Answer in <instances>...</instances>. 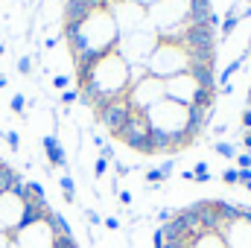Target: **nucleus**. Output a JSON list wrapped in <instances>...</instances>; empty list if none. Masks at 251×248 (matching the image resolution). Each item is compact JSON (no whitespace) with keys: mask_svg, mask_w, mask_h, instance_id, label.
Returning a JSON list of instances; mask_svg holds the SVG:
<instances>
[{"mask_svg":"<svg viewBox=\"0 0 251 248\" xmlns=\"http://www.w3.org/2000/svg\"><path fill=\"white\" fill-rule=\"evenodd\" d=\"M152 248H251V204L204 198L173 210Z\"/></svg>","mask_w":251,"mask_h":248,"instance_id":"obj_1","label":"nucleus"},{"mask_svg":"<svg viewBox=\"0 0 251 248\" xmlns=\"http://www.w3.org/2000/svg\"><path fill=\"white\" fill-rule=\"evenodd\" d=\"M146 120H149V128L155 131V134H164V137H170L173 143H176V152H181V149H187L190 143L184 140V134H187V105H178V102H173V99H161L158 105H152L149 111H146Z\"/></svg>","mask_w":251,"mask_h":248,"instance_id":"obj_2","label":"nucleus"},{"mask_svg":"<svg viewBox=\"0 0 251 248\" xmlns=\"http://www.w3.org/2000/svg\"><path fill=\"white\" fill-rule=\"evenodd\" d=\"M146 67H149V73H152L155 79L167 82V79H173V76H178V73H187L190 56L178 41H158V47H155V53L149 56Z\"/></svg>","mask_w":251,"mask_h":248,"instance_id":"obj_3","label":"nucleus"},{"mask_svg":"<svg viewBox=\"0 0 251 248\" xmlns=\"http://www.w3.org/2000/svg\"><path fill=\"white\" fill-rule=\"evenodd\" d=\"M126 99H128V105H131L134 111H149L152 105H158L161 99H167V94H164V82L155 79V76L149 73L143 82H137V85L128 88Z\"/></svg>","mask_w":251,"mask_h":248,"instance_id":"obj_4","label":"nucleus"},{"mask_svg":"<svg viewBox=\"0 0 251 248\" xmlns=\"http://www.w3.org/2000/svg\"><path fill=\"white\" fill-rule=\"evenodd\" d=\"M199 91H201V88H199V82L193 79V73H178V76H173V79L164 82L167 99H173V102H178V105H193V99H196Z\"/></svg>","mask_w":251,"mask_h":248,"instance_id":"obj_5","label":"nucleus"},{"mask_svg":"<svg viewBox=\"0 0 251 248\" xmlns=\"http://www.w3.org/2000/svg\"><path fill=\"white\" fill-rule=\"evenodd\" d=\"M128 114H131V105H128V99L126 97H114L97 117H100V123L105 125L111 134H114V140H117V134L123 131L126 120H128Z\"/></svg>","mask_w":251,"mask_h":248,"instance_id":"obj_6","label":"nucleus"},{"mask_svg":"<svg viewBox=\"0 0 251 248\" xmlns=\"http://www.w3.org/2000/svg\"><path fill=\"white\" fill-rule=\"evenodd\" d=\"M41 146H44V152H47V161H50V164H56V167H67V155H64V149L59 146V140H56L53 134L41 137Z\"/></svg>","mask_w":251,"mask_h":248,"instance_id":"obj_7","label":"nucleus"},{"mask_svg":"<svg viewBox=\"0 0 251 248\" xmlns=\"http://www.w3.org/2000/svg\"><path fill=\"white\" fill-rule=\"evenodd\" d=\"M237 26H240V15H225V21L219 24V32H222V38L234 35V32H237Z\"/></svg>","mask_w":251,"mask_h":248,"instance_id":"obj_8","label":"nucleus"},{"mask_svg":"<svg viewBox=\"0 0 251 248\" xmlns=\"http://www.w3.org/2000/svg\"><path fill=\"white\" fill-rule=\"evenodd\" d=\"M213 152H216V155H222V158H228V161H231V158H237V146H234V143H228V140H216V143H213Z\"/></svg>","mask_w":251,"mask_h":248,"instance_id":"obj_9","label":"nucleus"},{"mask_svg":"<svg viewBox=\"0 0 251 248\" xmlns=\"http://www.w3.org/2000/svg\"><path fill=\"white\" fill-rule=\"evenodd\" d=\"M59 187H62V193H64V201H73V196H76L73 178H70V175H62V178H59Z\"/></svg>","mask_w":251,"mask_h":248,"instance_id":"obj_10","label":"nucleus"},{"mask_svg":"<svg viewBox=\"0 0 251 248\" xmlns=\"http://www.w3.org/2000/svg\"><path fill=\"white\" fill-rule=\"evenodd\" d=\"M53 88L67 91V88H70V76H67V73H56V76H53Z\"/></svg>","mask_w":251,"mask_h":248,"instance_id":"obj_11","label":"nucleus"},{"mask_svg":"<svg viewBox=\"0 0 251 248\" xmlns=\"http://www.w3.org/2000/svg\"><path fill=\"white\" fill-rule=\"evenodd\" d=\"M18 73H24V76L32 73V59H29V56H21V59H18Z\"/></svg>","mask_w":251,"mask_h":248,"instance_id":"obj_12","label":"nucleus"},{"mask_svg":"<svg viewBox=\"0 0 251 248\" xmlns=\"http://www.w3.org/2000/svg\"><path fill=\"white\" fill-rule=\"evenodd\" d=\"M12 111H15V114H24V111H26V99H24L21 94L12 97Z\"/></svg>","mask_w":251,"mask_h":248,"instance_id":"obj_13","label":"nucleus"},{"mask_svg":"<svg viewBox=\"0 0 251 248\" xmlns=\"http://www.w3.org/2000/svg\"><path fill=\"white\" fill-rule=\"evenodd\" d=\"M6 143H9V149L12 152H18L21 149V137H18V131H6V137H3Z\"/></svg>","mask_w":251,"mask_h":248,"instance_id":"obj_14","label":"nucleus"},{"mask_svg":"<svg viewBox=\"0 0 251 248\" xmlns=\"http://www.w3.org/2000/svg\"><path fill=\"white\" fill-rule=\"evenodd\" d=\"M105 173H108V161H105V158H97V161H94V175L102 178Z\"/></svg>","mask_w":251,"mask_h":248,"instance_id":"obj_15","label":"nucleus"},{"mask_svg":"<svg viewBox=\"0 0 251 248\" xmlns=\"http://www.w3.org/2000/svg\"><path fill=\"white\" fill-rule=\"evenodd\" d=\"M222 181H225V184H237V181H240V170H231V167H228V170L222 173Z\"/></svg>","mask_w":251,"mask_h":248,"instance_id":"obj_16","label":"nucleus"},{"mask_svg":"<svg viewBox=\"0 0 251 248\" xmlns=\"http://www.w3.org/2000/svg\"><path fill=\"white\" fill-rule=\"evenodd\" d=\"M79 99V91H73V88H67V91H62V102L64 105H73Z\"/></svg>","mask_w":251,"mask_h":248,"instance_id":"obj_17","label":"nucleus"},{"mask_svg":"<svg viewBox=\"0 0 251 248\" xmlns=\"http://www.w3.org/2000/svg\"><path fill=\"white\" fill-rule=\"evenodd\" d=\"M158 173H161V178H164V181H167V178H170V175H173V161H164V164H161V167H158Z\"/></svg>","mask_w":251,"mask_h":248,"instance_id":"obj_18","label":"nucleus"},{"mask_svg":"<svg viewBox=\"0 0 251 248\" xmlns=\"http://www.w3.org/2000/svg\"><path fill=\"white\" fill-rule=\"evenodd\" d=\"M237 164H240V170H251V152L237 155Z\"/></svg>","mask_w":251,"mask_h":248,"instance_id":"obj_19","label":"nucleus"},{"mask_svg":"<svg viewBox=\"0 0 251 248\" xmlns=\"http://www.w3.org/2000/svg\"><path fill=\"white\" fill-rule=\"evenodd\" d=\"M100 158H105V161H111V158H114V146H111V143H105V146L100 149Z\"/></svg>","mask_w":251,"mask_h":248,"instance_id":"obj_20","label":"nucleus"},{"mask_svg":"<svg viewBox=\"0 0 251 248\" xmlns=\"http://www.w3.org/2000/svg\"><path fill=\"white\" fill-rule=\"evenodd\" d=\"M146 178H149V184H158V181H164V178H161V173H158V167H155V170H149V173H146Z\"/></svg>","mask_w":251,"mask_h":248,"instance_id":"obj_21","label":"nucleus"},{"mask_svg":"<svg viewBox=\"0 0 251 248\" xmlns=\"http://www.w3.org/2000/svg\"><path fill=\"white\" fill-rule=\"evenodd\" d=\"M243 128H246V131L251 128V108H246V111H243Z\"/></svg>","mask_w":251,"mask_h":248,"instance_id":"obj_22","label":"nucleus"},{"mask_svg":"<svg viewBox=\"0 0 251 248\" xmlns=\"http://www.w3.org/2000/svg\"><path fill=\"white\" fill-rule=\"evenodd\" d=\"M114 170H117V175H128V173H131V170H128L126 164H120V161H114Z\"/></svg>","mask_w":251,"mask_h":248,"instance_id":"obj_23","label":"nucleus"},{"mask_svg":"<svg viewBox=\"0 0 251 248\" xmlns=\"http://www.w3.org/2000/svg\"><path fill=\"white\" fill-rule=\"evenodd\" d=\"M240 181L243 184H251V170H240Z\"/></svg>","mask_w":251,"mask_h":248,"instance_id":"obj_24","label":"nucleus"},{"mask_svg":"<svg viewBox=\"0 0 251 248\" xmlns=\"http://www.w3.org/2000/svg\"><path fill=\"white\" fill-rule=\"evenodd\" d=\"M243 146H246V152H251V128L243 134Z\"/></svg>","mask_w":251,"mask_h":248,"instance_id":"obj_25","label":"nucleus"},{"mask_svg":"<svg viewBox=\"0 0 251 248\" xmlns=\"http://www.w3.org/2000/svg\"><path fill=\"white\" fill-rule=\"evenodd\" d=\"M231 94H234V82L231 85H222V97H231Z\"/></svg>","mask_w":251,"mask_h":248,"instance_id":"obj_26","label":"nucleus"},{"mask_svg":"<svg viewBox=\"0 0 251 248\" xmlns=\"http://www.w3.org/2000/svg\"><path fill=\"white\" fill-rule=\"evenodd\" d=\"M225 131H228V125H225V123H219V125H213V134H225Z\"/></svg>","mask_w":251,"mask_h":248,"instance_id":"obj_27","label":"nucleus"},{"mask_svg":"<svg viewBox=\"0 0 251 248\" xmlns=\"http://www.w3.org/2000/svg\"><path fill=\"white\" fill-rule=\"evenodd\" d=\"M246 18H251V3L243 9V12H240V21H246Z\"/></svg>","mask_w":251,"mask_h":248,"instance_id":"obj_28","label":"nucleus"},{"mask_svg":"<svg viewBox=\"0 0 251 248\" xmlns=\"http://www.w3.org/2000/svg\"><path fill=\"white\" fill-rule=\"evenodd\" d=\"M137 3H140L143 9H149V6H155V3H161V0H137Z\"/></svg>","mask_w":251,"mask_h":248,"instance_id":"obj_29","label":"nucleus"},{"mask_svg":"<svg viewBox=\"0 0 251 248\" xmlns=\"http://www.w3.org/2000/svg\"><path fill=\"white\" fill-rule=\"evenodd\" d=\"M120 201H123V204H128V201H131V193H126V190H123V193H120Z\"/></svg>","mask_w":251,"mask_h":248,"instance_id":"obj_30","label":"nucleus"},{"mask_svg":"<svg viewBox=\"0 0 251 248\" xmlns=\"http://www.w3.org/2000/svg\"><path fill=\"white\" fill-rule=\"evenodd\" d=\"M9 85V79H6V73H0V88H6Z\"/></svg>","mask_w":251,"mask_h":248,"instance_id":"obj_31","label":"nucleus"},{"mask_svg":"<svg viewBox=\"0 0 251 248\" xmlns=\"http://www.w3.org/2000/svg\"><path fill=\"white\" fill-rule=\"evenodd\" d=\"M246 108H251V85H249V94H246Z\"/></svg>","mask_w":251,"mask_h":248,"instance_id":"obj_32","label":"nucleus"},{"mask_svg":"<svg viewBox=\"0 0 251 248\" xmlns=\"http://www.w3.org/2000/svg\"><path fill=\"white\" fill-rule=\"evenodd\" d=\"M246 56H251V35H249V41H246Z\"/></svg>","mask_w":251,"mask_h":248,"instance_id":"obj_33","label":"nucleus"},{"mask_svg":"<svg viewBox=\"0 0 251 248\" xmlns=\"http://www.w3.org/2000/svg\"><path fill=\"white\" fill-rule=\"evenodd\" d=\"M3 53H6V47H3V44H0V56H3Z\"/></svg>","mask_w":251,"mask_h":248,"instance_id":"obj_34","label":"nucleus"},{"mask_svg":"<svg viewBox=\"0 0 251 248\" xmlns=\"http://www.w3.org/2000/svg\"><path fill=\"white\" fill-rule=\"evenodd\" d=\"M249 3H251V0H249Z\"/></svg>","mask_w":251,"mask_h":248,"instance_id":"obj_35","label":"nucleus"}]
</instances>
